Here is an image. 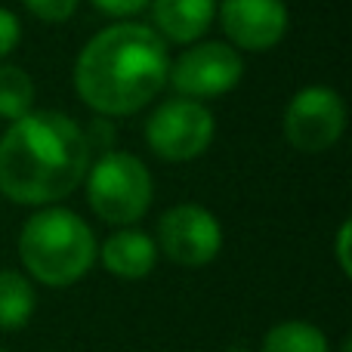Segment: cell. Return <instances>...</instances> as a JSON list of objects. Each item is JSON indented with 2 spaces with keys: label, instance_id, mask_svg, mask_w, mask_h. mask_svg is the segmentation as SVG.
Segmentation results:
<instances>
[{
  "label": "cell",
  "instance_id": "cell-5",
  "mask_svg": "<svg viewBox=\"0 0 352 352\" xmlns=\"http://www.w3.org/2000/svg\"><path fill=\"white\" fill-rule=\"evenodd\" d=\"M217 136V118L198 99H164L146 121V146L155 158L186 164L210 148Z\"/></svg>",
  "mask_w": 352,
  "mask_h": 352
},
{
  "label": "cell",
  "instance_id": "cell-16",
  "mask_svg": "<svg viewBox=\"0 0 352 352\" xmlns=\"http://www.w3.org/2000/svg\"><path fill=\"white\" fill-rule=\"evenodd\" d=\"M93 10L102 12V16H111V19H133L140 16V12L148 10V3L152 0H90Z\"/></svg>",
  "mask_w": 352,
  "mask_h": 352
},
{
  "label": "cell",
  "instance_id": "cell-2",
  "mask_svg": "<svg viewBox=\"0 0 352 352\" xmlns=\"http://www.w3.org/2000/svg\"><path fill=\"white\" fill-rule=\"evenodd\" d=\"M167 41L142 22H115L93 34L74 59V90L102 118L142 111L167 87Z\"/></svg>",
  "mask_w": 352,
  "mask_h": 352
},
{
  "label": "cell",
  "instance_id": "cell-4",
  "mask_svg": "<svg viewBox=\"0 0 352 352\" xmlns=\"http://www.w3.org/2000/svg\"><path fill=\"white\" fill-rule=\"evenodd\" d=\"M84 188L93 213L118 229L140 223L155 198V179L146 161L130 152H115V148L90 161Z\"/></svg>",
  "mask_w": 352,
  "mask_h": 352
},
{
  "label": "cell",
  "instance_id": "cell-13",
  "mask_svg": "<svg viewBox=\"0 0 352 352\" xmlns=\"http://www.w3.org/2000/svg\"><path fill=\"white\" fill-rule=\"evenodd\" d=\"M263 352H331L328 334L312 322H278L263 337Z\"/></svg>",
  "mask_w": 352,
  "mask_h": 352
},
{
  "label": "cell",
  "instance_id": "cell-10",
  "mask_svg": "<svg viewBox=\"0 0 352 352\" xmlns=\"http://www.w3.org/2000/svg\"><path fill=\"white\" fill-rule=\"evenodd\" d=\"M158 244L148 232L136 229V226H121L115 229L96 250V260L121 281H142L152 275L155 263H158Z\"/></svg>",
  "mask_w": 352,
  "mask_h": 352
},
{
  "label": "cell",
  "instance_id": "cell-12",
  "mask_svg": "<svg viewBox=\"0 0 352 352\" xmlns=\"http://www.w3.org/2000/svg\"><path fill=\"white\" fill-rule=\"evenodd\" d=\"M37 309L34 281L19 269H0V331H22Z\"/></svg>",
  "mask_w": 352,
  "mask_h": 352
},
{
  "label": "cell",
  "instance_id": "cell-8",
  "mask_svg": "<svg viewBox=\"0 0 352 352\" xmlns=\"http://www.w3.org/2000/svg\"><path fill=\"white\" fill-rule=\"evenodd\" d=\"M158 254H164L176 266L198 269L207 266L223 250V226L207 207L182 201L161 213L158 219Z\"/></svg>",
  "mask_w": 352,
  "mask_h": 352
},
{
  "label": "cell",
  "instance_id": "cell-9",
  "mask_svg": "<svg viewBox=\"0 0 352 352\" xmlns=\"http://www.w3.org/2000/svg\"><path fill=\"white\" fill-rule=\"evenodd\" d=\"M217 19L226 43L238 53H266L287 34L291 12L285 0H217Z\"/></svg>",
  "mask_w": 352,
  "mask_h": 352
},
{
  "label": "cell",
  "instance_id": "cell-6",
  "mask_svg": "<svg viewBox=\"0 0 352 352\" xmlns=\"http://www.w3.org/2000/svg\"><path fill=\"white\" fill-rule=\"evenodd\" d=\"M244 78V59L232 43L226 41H195L186 53L170 62L167 84L176 90V96L186 99H213L235 90Z\"/></svg>",
  "mask_w": 352,
  "mask_h": 352
},
{
  "label": "cell",
  "instance_id": "cell-3",
  "mask_svg": "<svg viewBox=\"0 0 352 352\" xmlns=\"http://www.w3.org/2000/svg\"><path fill=\"white\" fill-rule=\"evenodd\" d=\"M96 232L80 213L59 204L37 207L19 232V260L31 281L47 287H72L96 263Z\"/></svg>",
  "mask_w": 352,
  "mask_h": 352
},
{
  "label": "cell",
  "instance_id": "cell-7",
  "mask_svg": "<svg viewBox=\"0 0 352 352\" xmlns=\"http://www.w3.org/2000/svg\"><path fill=\"white\" fill-rule=\"evenodd\" d=\"M281 127H285V140L297 152H328L331 146L340 142L343 130H346V102L331 87H303L287 102Z\"/></svg>",
  "mask_w": 352,
  "mask_h": 352
},
{
  "label": "cell",
  "instance_id": "cell-11",
  "mask_svg": "<svg viewBox=\"0 0 352 352\" xmlns=\"http://www.w3.org/2000/svg\"><path fill=\"white\" fill-rule=\"evenodd\" d=\"M155 31L170 43H195L217 19V0H152Z\"/></svg>",
  "mask_w": 352,
  "mask_h": 352
},
{
  "label": "cell",
  "instance_id": "cell-1",
  "mask_svg": "<svg viewBox=\"0 0 352 352\" xmlns=\"http://www.w3.org/2000/svg\"><path fill=\"white\" fill-rule=\"evenodd\" d=\"M90 161V136L72 115L31 109L0 136V195L22 207L59 204L84 186Z\"/></svg>",
  "mask_w": 352,
  "mask_h": 352
},
{
  "label": "cell",
  "instance_id": "cell-15",
  "mask_svg": "<svg viewBox=\"0 0 352 352\" xmlns=\"http://www.w3.org/2000/svg\"><path fill=\"white\" fill-rule=\"evenodd\" d=\"M78 3L80 0H22V6L31 16L41 19V22H50V25L68 22V19L78 12Z\"/></svg>",
  "mask_w": 352,
  "mask_h": 352
},
{
  "label": "cell",
  "instance_id": "cell-19",
  "mask_svg": "<svg viewBox=\"0 0 352 352\" xmlns=\"http://www.w3.org/2000/svg\"><path fill=\"white\" fill-rule=\"evenodd\" d=\"M0 352H6V349H0Z\"/></svg>",
  "mask_w": 352,
  "mask_h": 352
},
{
  "label": "cell",
  "instance_id": "cell-18",
  "mask_svg": "<svg viewBox=\"0 0 352 352\" xmlns=\"http://www.w3.org/2000/svg\"><path fill=\"white\" fill-rule=\"evenodd\" d=\"M349 232H352V223L343 219L340 223V232H337V241H334V256H337V266H340L343 275L352 272V256H349Z\"/></svg>",
  "mask_w": 352,
  "mask_h": 352
},
{
  "label": "cell",
  "instance_id": "cell-14",
  "mask_svg": "<svg viewBox=\"0 0 352 352\" xmlns=\"http://www.w3.org/2000/svg\"><path fill=\"white\" fill-rule=\"evenodd\" d=\"M34 80L25 68L12 62H0V121H19L34 109Z\"/></svg>",
  "mask_w": 352,
  "mask_h": 352
},
{
  "label": "cell",
  "instance_id": "cell-17",
  "mask_svg": "<svg viewBox=\"0 0 352 352\" xmlns=\"http://www.w3.org/2000/svg\"><path fill=\"white\" fill-rule=\"evenodd\" d=\"M19 41H22V22L12 10L0 6V62H6V56L19 47Z\"/></svg>",
  "mask_w": 352,
  "mask_h": 352
}]
</instances>
